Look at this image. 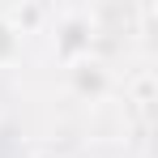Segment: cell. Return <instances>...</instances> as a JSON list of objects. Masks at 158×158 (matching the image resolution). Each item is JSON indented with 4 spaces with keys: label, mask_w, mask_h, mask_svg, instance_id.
<instances>
[{
    "label": "cell",
    "mask_w": 158,
    "mask_h": 158,
    "mask_svg": "<svg viewBox=\"0 0 158 158\" xmlns=\"http://www.w3.org/2000/svg\"><path fill=\"white\" fill-rule=\"evenodd\" d=\"M13 52H17V26L9 17H0V64L13 60Z\"/></svg>",
    "instance_id": "obj_1"
}]
</instances>
